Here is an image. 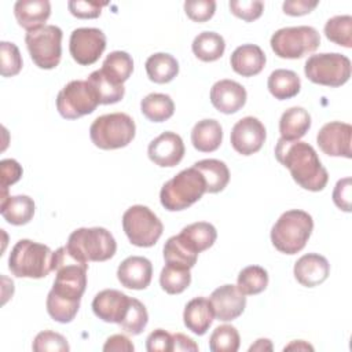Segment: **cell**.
I'll return each instance as SVG.
<instances>
[{"label":"cell","mask_w":352,"mask_h":352,"mask_svg":"<svg viewBox=\"0 0 352 352\" xmlns=\"http://www.w3.org/2000/svg\"><path fill=\"white\" fill-rule=\"evenodd\" d=\"M212 304L205 297H195L190 300L183 312L184 326L197 336H204L213 322Z\"/></svg>","instance_id":"obj_24"},{"label":"cell","mask_w":352,"mask_h":352,"mask_svg":"<svg viewBox=\"0 0 352 352\" xmlns=\"http://www.w3.org/2000/svg\"><path fill=\"white\" fill-rule=\"evenodd\" d=\"M22 166L12 158L3 160L0 162V179H1V194L8 192V186L16 183L22 177Z\"/></svg>","instance_id":"obj_47"},{"label":"cell","mask_w":352,"mask_h":352,"mask_svg":"<svg viewBox=\"0 0 352 352\" xmlns=\"http://www.w3.org/2000/svg\"><path fill=\"white\" fill-rule=\"evenodd\" d=\"M267 138L263 122L252 116L241 118L231 129V146L242 155H252L257 153Z\"/></svg>","instance_id":"obj_14"},{"label":"cell","mask_w":352,"mask_h":352,"mask_svg":"<svg viewBox=\"0 0 352 352\" xmlns=\"http://www.w3.org/2000/svg\"><path fill=\"white\" fill-rule=\"evenodd\" d=\"M213 315L220 322H230L242 315L246 297L235 285H223L214 289L209 297Z\"/></svg>","instance_id":"obj_16"},{"label":"cell","mask_w":352,"mask_h":352,"mask_svg":"<svg viewBox=\"0 0 352 352\" xmlns=\"http://www.w3.org/2000/svg\"><path fill=\"white\" fill-rule=\"evenodd\" d=\"M271 48L283 59H298L312 54L320 44V36L312 26L282 28L271 36Z\"/></svg>","instance_id":"obj_8"},{"label":"cell","mask_w":352,"mask_h":352,"mask_svg":"<svg viewBox=\"0 0 352 352\" xmlns=\"http://www.w3.org/2000/svg\"><path fill=\"white\" fill-rule=\"evenodd\" d=\"M223 140V129L219 121L205 118L198 121L191 131V143L201 153H212L217 150Z\"/></svg>","instance_id":"obj_26"},{"label":"cell","mask_w":352,"mask_h":352,"mask_svg":"<svg viewBox=\"0 0 352 352\" xmlns=\"http://www.w3.org/2000/svg\"><path fill=\"white\" fill-rule=\"evenodd\" d=\"M8 268L16 278H44L54 271V252L44 243L19 239L10 253Z\"/></svg>","instance_id":"obj_3"},{"label":"cell","mask_w":352,"mask_h":352,"mask_svg":"<svg viewBox=\"0 0 352 352\" xmlns=\"http://www.w3.org/2000/svg\"><path fill=\"white\" fill-rule=\"evenodd\" d=\"M272 351V344L268 338H258L250 348L249 351L253 352V351Z\"/></svg>","instance_id":"obj_54"},{"label":"cell","mask_w":352,"mask_h":352,"mask_svg":"<svg viewBox=\"0 0 352 352\" xmlns=\"http://www.w3.org/2000/svg\"><path fill=\"white\" fill-rule=\"evenodd\" d=\"M146 73L150 81L155 84H166L179 73V63L170 54L157 52L147 58Z\"/></svg>","instance_id":"obj_29"},{"label":"cell","mask_w":352,"mask_h":352,"mask_svg":"<svg viewBox=\"0 0 352 352\" xmlns=\"http://www.w3.org/2000/svg\"><path fill=\"white\" fill-rule=\"evenodd\" d=\"M304 73L314 84L324 87H341L351 77V60L338 52L311 55L305 60Z\"/></svg>","instance_id":"obj_9"},{"label":"cell","mask_w":352,"mask_h":352,"mask_svg":"<svg viewBox=\"0 0 352 352\" xmlns=\"http://www.w3.org/2000/svg\"><path fill=\"white\" fill-rule=\"evenodd\" d=\"M319 3L318 1H308V0H287L283 3L282 8L283 12L292 16H301L309 14Z\"/></svg>","instance_id":"obj_51"},{"label":"cell","mask_w":352,"mask_h":352,"mask_svg":"<svg viewBox=\"0 0 352 352\" xmlns=\"http://www.w3.org/2000/svg\"><path fill=\"white\" fill-rule=\"evenodd\" d=\"M173 336V349L172 351H198V345L190 337L176 333Z\"/></svg>","instance_id":"obj_53"},{"label":"cell","mask_w":352,"mask_h":352,"mask_svg":"<svg viewBox=\"0 0 352 352\" xmlns=\"http://www.w3.org/2000/svg\"><path fill=\"white\" fill-rule=\"evenodd\" d=\"M106 50V36L96 28L74 29L69 40L72 58L81 66L95 63Z\"/></svg>","instance_id":"obj_13"},{"label":"cell","mask_w":352,"mask_h":352,"mask_svg":"<svg viewBox=\"0 0 352 352\" xmlns=\"http://www.w3.org/2000/svg\"><path fill=\"white\" fill-rule=\"evenodd\" d=\"M324 34L327 40L342 45L345 48L352 47V16L336 15L330 18L324 25Z\"/></svg>","instance_id":"obj_40"},{"label":"cell","mask_w":352,"mask_h":352,"mask_svg":"<svg viewBox=\"0 0 352 352\" xmlns=\"http://www.w3.org/2000/svg\"><path fill=\"white\" fill-rule=\"evenodd\" d=\"M0 72L3 77L16 76L22 69V56L18 47L14 43L1 41L0 43Z\"/></svg>","instance_id":"obj_43"},{"label":"cell","mask_w":352,"mask_h":352,"mask_svg":"<svg viewBox=\"0 0 352 352\" xmlns=\"http://www.w3.org/2000/svg\"><path fill=\"white\" fill-rule=\"evenodd\" d=\"M147 322H148V314L146 307L138 298L131 297L129 308L122 322L120 323V327L128 334L139 336L147 326Z\"/></svg>","instance_id":"obj_42"},{"label":"cell","mask_w":352,"mask_h":352,"mask_svg":"<svg viewBox=\"0 0 352 352\" xmlns=\"http://www.w3.org/2000/svg\"><path fill=\"white\" fill-rule=\"evenodd\" d=\"M333 201L341 210L351 212V177H344L337 182L333 191Z\"/></svg>","instance_id":"obj_50"},{"label":"cell","mask_w":352,"mask_h":352,"mask_svg":"<svg viewBox=\"0 0 352 352\" xmlns=\"http://www.w3.org/2000/svg\"><path fill=\"white\" fill-rule=\"evenodd\" d=\"M136 132L135 121L125 113L99 116L89 126L92 143L102 150H116L128 146Z\"/></svg>","instance_id":"obj_7"},{"label":"cell","mask_w":352,"mask_h":352,"mask_svg":"<svg viewBox=\"0 0 352 352\" xmlns=\"http://www.w3.org/2000/svg\"><path fill=\"white\" fill-rule=\"evenodd\" d=\"M228 6L235 16L246 22H253L258 19L264 10V3L256 0H231Z\"/></svg>","instance_id":"obj_45"},{"label":"cell","mask_w":352,"mask_h":352,"mask_svg":"<svg viewBox=\"0 0 352 352\" xmlns=\"http://www.w3.org/2000/svg\"><path fill=\"white\" fill-rule=\"evenodd\" d=\"M122 228L129 242L139 248L154 246L164 231L158 216L143 205H133L124 212Z\"/></svg>","instance_id":"obj_10"},{"label":"cell","mask_w":352,"mask_h":352,"mask_svg":"<svg viewBox=\"0 0 352 352\" xmlns=\"http://www.w3.org/2000/svg\"><path fill=\"white\" fill-rule=\"evenodd\" d=\"M62 29L55 25H45L26 33L25 43L36 66L50 70L59 65L62 56Z\"/></svg>","instance_id":"obj_11"},{"label":"cell","mask_w":352,"mask_h":352,"mask_svg":"<svg viewBox=\"0 0 352 352\" xmlns=\"http://www.w3.org/2000/svg\"><path fill=\"white\" fill-rule=\"evenodd\" d=\"M191 283V274L187 268L165 264L160 274V285L168 294H180Z\"/></svg>","instance_id":"obj_38"},{"label":"cell","mask_w":352,"mask_h":352,"mask_svg":"<svg viewBox=\"0 0 352 352\" xmlns=\"http://www.w3.org/2000/svg\"><path fill=\"white\" fill-rule=\"evenodd\" d=\"M275 157L279 164L289 169L293 180L308 191H322L327 182L329 173L322 165L315 148L307 142L278 140Z\"/></svg>","instance_id":"obj_1"},{"label":"cell","mask_w":352,"mask_h":352,"mask_svg":"<svg viewBox=\"0 0 352 352\" xmlns=\"http://www.w3.org/2000/svg\"><path fill=\"white\" fill-rule=\"evenodd\" d=\"M99 104L98 95L87 80L67 82L56 96V109L66 120H77L91 114Z\"/></svg>","instance_id":"obj_12"},{"label":"cell","mask_w":352,"mask_h":352,"mask_svg":"<svg viewBox=\"0 0 352 352\" xmlns=\"http://www.w3.org/2000/svg\"><path fill=\"white\" fill-rule=\"evenodd\" d=\"M14 15L21 28L28 32L45 26L51 15L48 0H18L14 6Z\"/></svg>","instance_id":"obj_22"},{"label":"cell","mask_w":352,"mask_h":352,"mask_svg":"<svg viewBox=\"0 0 352 352\" xmlns=\"http://www.w3.org/2000/svg\"><path fill=\"white\" fill-rule=\"evenodd\" d=\"M133 349L135 346L132 341L124 334L110 336L103 345L104 352H132Z\"/></svg>","instance_id":"obj_52"},{"label":"cell","mask_w":352,"mask_h":352,"mask_svg":"<svg viewBox=\"0 0 352 352\" xmlns=\"http://www.w3.org/2000/svg\"><path fill=\"white\" fill-rule=\"evenodd\" d=\"M146 349L148 352H170L173 349V336L164 329H157L148 334Z\"/></svg>","instance_id":"obj_49"},{"label":"cell","mask_w":352,"mask_h":352,"mask_svg":"<svg viewBox=\"0 0 352 352\" xmlns=\"http://www.w3.org/2000/svg\"><path fill=\"white\" fill-rule=\"evenodd\" d=\"M80 308V301L60 297L50 290L47 296V312L59 323H70Z\"/></svg>","instance_id":"obj_39"},{"label":"cell","mask_w":352,"mask_h":352,"mask_svg":"<svg viewBox=\"0 0 352 352\" xmlns=\"http://www.w3.org/2000/svg\"><path fill=\"white\" fill-rule=\"evenodd\" d=\"M131 297L116 289L99 292L92 301L94 314L106 323L120 324L129 308Z\"/></svg>","instance_id":"obj_18"},{"label":"cell","mask_w":352,"mask_h":352,"mask_svg":"<svg viewBox=\"0 0 352 352\" xmlns=\"http://www.w3.org/2000/svg\"><path fill=\"white\" fill-rule=\"evenodd\" d=\"M187 16L194 22L209 21L216 11V1L213 0H187L184 3Z\"/></svg>","instance_id":"obj_46"},{"label":"cell","mask_w":352,"mask_h":352,"mask_svg":"<svg viewBox=\"0 0 352 352\" xmlns=\"http://www.w3.org/2000/svg\"><path fill=\"white\" fill-rule=\"evenodd\" d=\"M140 111L147 120L153 122H162L173 116L175 103L169 95L154 92L142 99Z\"/></svg>","instance_id":"obj_35"},{"label":"cell","mask_w":352,"mask_h":352,"mask_svg":"<svg viewBox=\"0 0 352 352\" xmlns=\"http://www.w3.org/2000/svg\"><path fill=\"white\" fill-rule=\"evenodd\" d=\"M236 286L245 296L258 294L268 286V272L260 265L245 267L238 274Z\"/></svg>","instance_id":"obj_37"},{"label":"cell","mask_w":352,"mask_h":352,"mask_svg":"<svg viewBox=\"0 0 352 352\" xmlns=\"http://www.w3.org/2000/svg\"><path fill=\"white\" fill-rule=\"evenodd\" d=\"M103 6L106 4H99L96 1H82V0H72L67 3L70 14L80 19L98 18L102 12Z\"/></svg>","instance_id":"obj_48"},{"label":"cell","mask_w":352,"mask_h":352,"mask_svg":"<svg viewBox=\"0 0 352 352\" xmlns=\"http://www.w3.org/2000/svg\"><path fill=\"white\" fill-rule=\"evenodd\" d=\"M265 54L256 44H243L231 54L230 63L235 73L242 77H253L265 66Z\"/></svg>","instance_id":"obj_23"},{"label":"cell","mask_w":352,"mask_h":352,"mask_svg":"<svg viewBox=\"0 0 352 352\" xmlns=\"http://www.w3.org/2000/svg\"><path fill=\"white\" fill-rule=\"evenodd\" d=\"M183 139L175 132H164L148 144V158L158 166L172 168L176 166L184 157Z\"/></svg>","instance_id":"obj_17"},{"label":"cell","mask_w":352,"mask_h":352,"mask_svg":"<svg viewBox=\"0 0 352 352\" xmlns=\"http://www.w3.org/2000/svg\"><path fill=\"white\" fill-rule=\"evenodd\" d=\"M32 349L36 352H67L70 346L67 344V340L62 334L51 330H44L34 337Z\"/></svg>","instance_id":"obj_44"},{"label":"cell","mask_w":352,"mask_h":352,"mask_svg":"<svg viewBox=\"0 0 352 352\" xmlns=\"http://www.w3.org/2000/svg\"><path fill=\"white\" fill-rule=\"evenodd\" d=\"M241 338L236 327L221 324L213 330L209 338V349L212 352H236Z\"/></svg>","instance_id":"obj_41"},{"label":"cell","mask_w":352,"mask_h":352,"mask_svg":"<svg viewBox=\"0 0 352 352\" xmlns=\"http://www.w3.org/2000/svg\"><path fill=\"white\" fill-rule=\"evenodd\" d=\"M54 271L56 272L51 292L55 294L81 301L87 287L88 264L73 257L66 246L54 252Z\"/></svg>","instance_id":"obj_6"},{"label":"cell","mask_w":352,"mask_h":352,"mask_svg":"<svg viewBox=\"0 0 352 352\" xmlns=\"http://www.w3.org/2000/svg\"><path fill=\"white\" fill-rule=\"evenodd\" d=\"M191 50L202 62H214L223 56L226 41L219 33L202 32L194 38Z\"/></svg>","instance_id":"obj_32"},{"label":"cell","mask_w":352,"mask_h":352,"mask_svg":"<svg viewBox=\"0 0 352 352\" xmlns=\"http://www.w3.org/2000/svg\"><path fill=\"white\" fill-rule=\"evenodd\" d=\"M293 272L300 285L305 287H315L327 279L330 274V264L326 257L318 253H308L296 261Z\"/></svg>","instance_id":"obj_21"},{"label":"cell","mask_w":352,"mask_h":352,"mask_svg":"<svg viewBox=\"0 0 352 352\" xmlns=\"http://www.w3.org/2000/svg\"><path fill=\"white\" fill-rule=\"evenodd\" d=\"M352 126L346 122L331 121L324 124L316 136L319 148L330 157L351 158Z\"/></svg>","instance_id":"obj_15"},{"label":"cell","mask_w":352,"mask_h":352,"mask_svg":"<svg viewBox=\"0 0 352 352\" xmlns=\"http://www.w3.org/2000/svg\"><path fill=\"white\" fill-rule=\"evenodd\" d=\"M100 72L113 82L124 85L133 72L132 56L125 51H113L103 60Z\"/></svg>","instance_id":"obj_33"},{"label":"cell","mask_w":352,"mask_h":352,"mask_svg":"<svg viewBox=\"0 0 352 352\" xmlns=\"http://www.w3.org/2000/svg\"><path fill=\"white\" fill-rule=\"evenodd\" d=\"M198 258V253L191 250L186 242L177 235L170 236L164 245L165 264L191 270Z\"/></svg>","instance_id":"obj_34"},{"label":"cell","mask_w":352,"mask_h":352,"mask_svg":"<svg viewBox=\"0 0 352 352\" xmlns=\"http://www.w3.org/2000/svg\"><path fill=\"white\" fill-rule=\"evenodd\" d=\"M179 236L191 250H194L195 253H201L214 243L217 238V231L214 226L208 221H197L186 226L179 232Z\"/></svg>","instance_id":"obj_28"},{"label":"cell","mask_w":352,"mask_h":352,"mask_svg":"<svg viewBox=\"0 0 352 352\" xmlns=\"http://www.w3.org/2000/svg\"><path fill=\"white\" fill-rule=\"evenodd\" d=\"M270 94L279 100L294 98L301 88V80L293 70L276 69L274 70L267 81Z\"/></svg>","instance_id":"obj_30"},{"label":"cell","mask_w":352,"mask_h":352,"mask_svg":"<svg viewBox=\"0 0 352 352\" xmlns=\"http://www.w3.org/2000/svg\"><path fill=\"white\" fill-rule=\"evenodd\" d=\"M69 253L82 263L106 261L116 254L117 242L110 231L103 227L77 228L66 242Z\"/></svg>","instance_id":"obj_5"},{"label":"cell","mask_w":352,"mask_h":352,"mask_svg":"<svg viewBox=\"0 0 352 352\" xmlns=\"http://www.w3.org/2000/svg\"><path fill=\"white\" fill-rule=\"evenodd\" d=\"M192 166L204 175L206 182V192L216 194L227 187L230 182V170L223 161L208 158L197 161Z\"/></svg>","instance_id":"obj_31"},{"label":"cell","mask_w":352,"mask_h":352,"mask_svg":"<svg viewBox=\"0 0 352 352\" xmlns=\"http://www.w3.org/2000/svg\"><path fill=\"white\" fill-rule=\"evenodd\" d=\"M87 81H88V82L92 85V88L95 89L100 104H113V103H117V102H120V100L124 98V95H125V88H124V85H120V84L113 82L110 78H107V77L100 72V69L92 72V73L88 76Z\"/></svg>","instance_id":"obj_36"},{"label":"cell","mask_w":352,"mask_h":352,"mask_svg":"<svg viewBox=\"0 0 352 352\" xmlns=\"http://www.w3.org/2000/svg\"><path fill=\"white\" fill-rule=\"evenodd\" d=\"M153 276L151 261L142 256L126 257L117 270V278L124 287L133 290L146 289Z\"/></svg>","instance_id":"obj_20"},{"label":"cell","mask_w":352,"mask_h":352,"mask_svg":"<svg viewBox=\"0 0 352 352\" xmlns=\"http://www.w3.org/2000/svg\"><path fill=\"white\" fill-rule=\"evenodd\" d=\"M286 349H304V351H314V346L312 345H309V344H307L305 341H302V340H298V341H292L289 345H286L285 346V351Z\"/></svg>","instance_id":"obj_55"},{"label":"cell","mask_w":352,"mask_h":352,"mask_svg":"<svg viewBox=\"0 0 352 352\" xmlns=\"http://www.w3.org/2000/svg\"><path fill=\"white\" fill-rule=\"evenodd\" d=\"M312 230V216L304 210L292 209L282 213L272 226L271 242L280 253L296 254L305 248Z\"/></svg>","instance_id":"obj_2"},{"label":"cell","mask_w":352,"mask_h":352,"mask_svg":"<svg viewBox=\"0 0 352 352\" xmlns=\"http://www.w3.org/2000/svg\"><path fill=\"white\" fill-rule=\"evenodd\" d=\"M311 128V116L304 107L287 109L279 120V132L283 140H298Z\"/></svg>","instance_id":"obj_27"},{"label":"cell","mask_w":352,"mask_h":352,"mask_svg":"<svg viewBox=\"0 0 352 352\" xmlns=\"http://www.w3.org/2000/svg\"><path fill=\"white\" fill-rule=\"evenodd\" d=\"M0 198V213L7 223L23 226L33 219L34 201L29 195L3 194Z\"/></svg>","instance_id":"obj_25"},{"label":"cell","mask_w":352,"mask_h":352,"mask_svg":"<svg viewBox=\"0 0 352 352\" xmlns=\"http://www.w3.org/2000/svg\"><path fill=\"white\" fill-rule=\"evenodd\" d=\"M206 192L204 175L194 166L183 169L168 180L160 192L161 205L169 212H179L190 208Z\"/></svg>","instance_id":"obj_4"},{"label":"cell","mask_w":352,"mask_h":352,"mask_svg":"<svg viewBox=\"0 0 352 352\" xmlns=\"http://www.w3.org/2000/svg\"><path fill=\"white\" fill-rule=\"evenodd\" d=\"M246 89L234 80H220L210 89V102L216 110L234 114L246 103Z\"/></svg>","instance_id":"obj_19"}]
</instances>
